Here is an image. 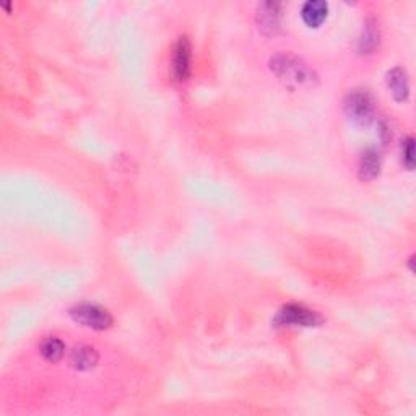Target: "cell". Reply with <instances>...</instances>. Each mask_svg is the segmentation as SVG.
<instances>
[{
  "mask_svg": "<svg viewBox=\"0 0 416 416\" xmlns=\"http://www.w3.org/2000/svg\"><path fill=\"white\" fill-rule=\"evenodd\" d=\"M381 172V156L374 149L366 150L361 155L360 166H358V176L361 181H372Z\"/></svg>",
  "mask_w": 416,
  "mask_h": 416,
  "instance_id": "9c48e42d",
  "label": "cell"
},
{
  "mask_svg": "<svg viewBox=\"0 0 416 416\" xmlns=\"http://www.w3.org/2000/svg\"><path fill=\"white\" fill-rule=\"evenodd\" d=\"M70 315L75 322L93 330H106L113 325V315L94 304H78L70 309Z\"/></svg>",
  "mask_w": 416,
  "mask_h": 416,
  "instance_id": "277c9868",
  "label": "cell"
},
{
  "mask_svg": "<svg viewBox=\"0 0 416 416\" xmlns=\"http://www.w3.org/2000/svg\"><path fill=\"white\" fill-rule=\"evenodd\" d=\"M272 72L289 88H309L317 83V75L306 62L293 54H278L270 61Z\"/></svg>",
  "mask_w": 416,
  "mask_h": 416,
  "instance_id": "6da1fadb",
  "label": "cell"
},
{
  "mask_svg": "<svg viewBox=\"0 0 416 416\" xmlns=\"http://www.w3.org/2000/svg\"><path fill=\"white\" fill-rule=\"evenodd\" d=\"M39 350L46 361L57 363L59 360H62V356H64L65 345L64 341L57 339V336H47V339L43 340V343H41Z\"/></svg>",
  "mask_w": 416,
  "mask_h": 416,
  "instance_id": "8fae6325",
  "label": "cell"
},
{
  "mask_svg": "<svg viewBox=\"0 0 416 416\" xmlns=\"http://www.w3.org/2000/svg\"><path fill=\"white\" fill-rule=\"evenodd\" d=\"M275 324L280 327H317L322 324V317L299 304H288L278 310Z\"/></svg>",
  "mask_w": 416,
  "mask_h": 416,
  "instance_id": "7a4b0ae2",
  "label": "cell"
},
{
  "mask_svg": "<svg viewBox=\"0 0 416 416\" xmlns=\"http://www.w3.org/2000/svg\"><path fill=\"white\" fill-rule=\"evenodd\" d=\"M191 62H192V47L186 36L177 39L172 51V75L177 82H186L191 75Z\"/></svg>",
  "mask_w": 416,
  "mask_h": 416,
  "instance_id": "5b68a950",
  "label": "cell"
},
{
  "mask_svg": "<svg viewBox=\"0 0 416 416\" xmlns=\"http://www.w3.org/2000/svg\"><path fill=\"white\" fill-rule=\"evenodd\" d=\"M387 87L392 92V96L395 101L403 103L407 101L410 96V83H408V75L403 68L395 67L392 70L387 72Z\"/></svg>",
  "mask_w": 416,
  "mask_h": 416,
  "instance_id": "52a82bcc",
  "label": "cell"
},
{
  "mask_svg": "<svg viewBox=\"0 0 416 416\" xmlns=\"http://www.w3.org/2000/svg\"><path fill=\"white\" fill-rule=\"evenodd\" d=\"M329 15V5L322 0H310L303 5L301 17L309 28H319Z\"/></svg>",
  "mask_w": 416,
  "mask_h": 416,
  "instance_id": "ba28073f",
  "label": "cell"
},
{
  "mask_svg": "<svg viewBox=\"0 0 416 416\" xmlns=\"http://www.w3.org/2000/svg\"><path fill=\"white\" fill-rule=\"evenodd\" d=\"M377 44H379L377 25L374 22H367L365 30H363L360 43H358V49H360L361 54H371V52L377 47Z\"/></svg>",
  "mask_w": 416,
  "mask_h": 416,
  "instance_id": "7c38bea8",
  "label": "cell"
},
{
  "mask_svg": "<svg viewBox=\"0 0 416 416\" xmlns=\"http://www.w3.org/2000/svg\"><path fill=\"white\" fill-rule=\"evenodd\" d=\"M402 161H403V165L408 168V170H413L415 168V140L412 139V137H408V139L403 141Z\"/></svg>",
  "mask_w": 416,
  "mask_h": 416,
  "instance_id": "4fadbf2b",
  "label": "cell"
},
{
  "mask_svg": "<svg viewBox=\"0 0 416 416\" xmlns=\"http://www.w3.org/2000/svg\"><path fill=\"white\" fill-rule=\"evenodd\" d=\"M98 353L92 346H77L70 355V365L78 371H89L98 365Z\"/></svg>",
  "mask_w": 416,
  "mask_h": 416,
  "instance_id": "30bf717a",
  "label": "cell"
},
{
  "mask_svg": "<svg viewBox=\"0 0 416 416\" xmlns=\"http://www.w3.org/2000/svg\"><path fill=\"white\" fill-rule=\"evenodd\" d=\"M280 4L265 2L259 5V10H257V25H259V30L263 34H275L280 30Z\"/></svg>",
  "mask_w": 416,
  "mask_h": 416,
  "instance_id": "8992f818",
  "label": "cell"
},
{
  "mask_svg": "<svg viewBox=\"0 0 416 416\" xmlns=\"http://www.w3.org/2000/svg\"><path fill=\"white\" fill-rule=\"evenodd\" d=\"M345 113L355 124L367 125L374 119V101L371 94L355 89L345 98Z\"/></svg>",
  "mask_w": 416,
  "mask_h": 416,
  "instance_id": "3957f363",
  "label": "cell"
}]
</instances>
